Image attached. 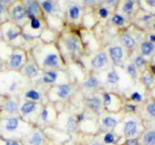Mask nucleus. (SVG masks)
Returning a JSON list of instances; mask_svg holds the SVG:
<instances>
[{"instance_id":"18","label":"nucleus","mask_w":155,"mask_h":145,"mask_svg":"<svg viewBox=\"0 0 155 145\" xmlns=\"http://www.w3.org/2000/svg\"><path fill=\"white\" fill-rule=\"evenodd\" d=\"M119 113V112H118ZM118 113H108V112L103 111L101 114V122L102 126L107 128H112L116 127L120 121L116 117V115Z\"/></svg>"},{"instance_id":"21","label":"nucleus","mask_w":155,"mask_h":145,"mask_svg":"<svg viewBox=\"0 0 155 145\" xmlns=\"http://www.w3.org/2000/svg\"><path fill=\"white\" fill-rule=\"evenodd\" d=\"M24 97L25 98L26 100H29V101H36V102L44 103L42 101L43 99V94L41 92L39 89H35L33 87H30L29 86L24 92L23 93Z\"/></svg>"},{"instance_id":"42","label":"nucleus","mask_w":155,"mask_h":145,"mask_svg":"<svg viewBox=\"0 0 155 145\" xmlns=\"http://www.w3.org/2000/svg\"><path fill=\"white\" fill-rule=\"evenodd\" d=\"M18 1V0H0V3L5 8H8L14 4H15Z\"/></svg>"},{"instance_id":"37","label":"nucleus","mask_w":155,"mask_h":145,"mask_svg":"<svg viewBox=\"0 0 155 145\" xmlns=\"http://www.w3.org/2000/svg\"><path fill=\"white\" fill-rule=\"evenodd\" d=\"M130 100L133 101V102H141L143 100V97H142V95L139 92H134L130 95Z\"/></svg>"},{"instance_id":"48","label":"nucleus","mask_w":155,"mask_h":145,"mask_svg":"<svg viewBox=\"0 0 155 145\" xmlns=\"http://www.w3.org/2000/svg\"><path fill=\"white\" fill-rule=\"evenodd\" d=\"M90 145H104V143H101V142H98V141H95L94 143H91Z\"/></svg>"},{"instance_id":"50","label":"nucleus","mask_w":155,"mask_h":145,"mask_svg":"<svg viewBox=\"0 0 155 145\" xmlns=\"http://www.w3.org/2000/svg\"><path fill=\"white\" fill-rule=\"evenodd\" d=\"M0 37H1V38H2V33H1V28H0Z\"/></svg>"},{"instance_id":"49","label":"nucleus","mask_w":155,"mask_h":145,"mask_svg":"<svg viewBox=\"0 0 155 145\" xmlns=\"http://www.w3.org/2000/svg\"><path fill=\"white\" fill-rule=\"evenodd\" d=\"M153 27H154V30H155V22L154 23V24H153Z\"/></svg>"},{"instance_id":"10","label":"nucleus","mask_w":155,"mask_h":145,"mask_svg":"<svg viewBox=\"0 0 155 145\" xmlns=\"http://www.w3.org/2000/svg\"><path fill=\"white\" fill-rule=\"evenodd\" d=\"M8 18L12 20V22L20 27L21 25H24L23 24H26L27 20L29 21L27 11H26L24 6L23 5L22 2H18V1L15 4L8 8Z\"/></svg>"},{"instance_id":"3","label":"nucleus","mask_w":155,"mask_h":145,"mask_svg":"<svg viewBox=\"0 0 155 145\" xmlns=\"http://www.w3.org/2000/svg\"><path fill=\"white\" fill-rule=\"evenodd\" d=\"M13 48V51L5 62V68L8 71L21 72L28 60L29 54L22 47Z\"/></svg>"},{"instance_id":"31","label":"nucleus","mask_w":155,"mask_h":145,"mask_svg":"<svg viewBox=\"0 0 155 145\" xmlns=\"http://www.w3.org/2000/svg\"><path fill=\"white\" fill-rule=\"evenodd\" d=\"M145 145H155V131H148L144 137Z\"/></svg>"},{"instance_id":"17","label":"nucleus","mask_w":155,"mask_h":145,"mask_svg":"<svg viewBox=\"0 0 155 145\" xmlns=\"http://www.w3.org/2000/svg\"><path fill=\"white\" fill-rule=\"evenodd\" d=\"M119 41L127 51H133L137 45L134 37L127 32H120L119 33Z\"/></svg>"},{"instance_id":"28","label":"nucleus","mask_w":155,"mask_h":145,"mask_svg":"<svg viewBox=\"0 0 155 145\" xmlns=\"http://www.w3.org/2000/svg\"><path fill=\"white\" fill-rule=\"evenodd\" d=\"M43 136L39 131H36L33 133L32 137L29 140V143L30 145H42L43 143Z\"/></svg>"},{"instance_id":"15","label":"nucleus","mask_w":155,"mask_h":145,"mask_svg":"<svg viewBox=\"0 0 155 145\" xmlns=\"http://www.w3.org/2000/svg\"><path fill=\"white\" fill-rule=\"evenodd\" d=\"M21 72L30 81L40 76L42 73L30 54H29L28 60L21 69Z\"/></svg>"},{"instance_id":"45","label":"nucleus","mask_w":155,"mask_h":145,"mask_svg":"<svg viewBox=\"0 0 155 145\" xmlns=\"http://www.w3.org/2000/svg\"><path fill=\"white\" fill-rule=\"evenodd\" d=\"M5 145H21V144L19 143V142L17 141V140H8L7 141L5 142Z\"/></svg>"},{"instance_id":"34","label":"nucleus","mask_w":155,"mask_h":145,"mask_svg":"<svg viewBox=\"0 0 155 145\" xmlns=\"http://www.w3.org/2000/svg\"><path fill=\"white\" fill-rule=\"evenodd\" d=\"M98 14L103 19H106L110 15V11L105 6H101L98 9Z\"/></svg>"},{"instance_id":"11","label":"nucleus","mask_w":155,"mask_h":145,"mask_svg":"<svg viewBox=\"0 0 155 145\" xmlns=\"http://www.w3.org/2000/svg\"><path fill=\"white\" fill-rule=\"evenodd\" d=\"M126 50L120 44L110 45L107 49V54L114 66L124 67V60L126 58Z\"/></svg>"},{"instance_id":"33","label":"nucleus","mask_w":155,"mask_h":145,"mask_svg":"<svg viewBox=\"0 0 155 145\" xmlns=\"http://www.w3.org/2000/svg\"><path fill=\"white\" fill-rule=\"evenodd\" d=\"M135 66L138 68H142L145 66V59L144 58V56L142 54L140 55H137L134 59V63Z\"/></svg>"},{"instance_id":"35","label":"nucleus","mask_w":155,"mask_h":145,"mask_svg":"<svg viewBox=\"0 0 155 145\" xmlns=\"http://www.w3.org/2000/svg\"><path fill=\"white\" fill-rule=\"evenodd\" d=\"M101 4H104L108 8H114V9H117L118 4L120 2V0H101Z\"/></svg>"},{"instance_id":"27","label":"nucleus","mask_w":155,"mask_h":145,"mask_svg":"<svg viewBox=\"0 0 155 145\" xmlns=\"http://www.w3.org/2000/svg\"><path fill=\"white\" fill-rule=\"evenodd\" d=\"M112 24L117 27H123L125 24L126 18L120 14H114L110 18Z\"/></svg>"},{"instance_id":"40","label":"nucleus","mask_w":155,"mask_h":145,"mask_svg":"<svg viewBox=\"0 0 155 145\" xmlns=\"http://www.w3.org/2000/svg\"><path fill=\"white\" fill-rule=\"evenodd\" d=\"M147 112L152 117H155V103H149L146 107Z\"/></svg>"},{"instance_id":"8","label":"nucleus","mask_w":155,"mask_h":145,"mask_svg":"<svg viewBox=\"0 0 155 145\" xmlns=\"http://www.w3.org/2000/svg\"><path fill=\"white\" fill-rule=\"evenodd\" d=\"M0 28H1L2 37L4 39L5 43L8 44L12 48L18 47L16 41H18L21 36L23 37L21 27L12 22V24L8 26L7 27H5V29L2 28L1 27Z\"/></svg>"},{"instance_id":"22","label":"nucleus","mask_w":155,"mask_h":145,"mask_svg":"<svg viewBox=\"0 0 155 145\" xmlns=\"http://www.w3.org/2000/svg\"><path fill=\"white\" fill-rule=\"evenodd\" d=\"M135 6H136L135 0H124V2L120 0L117 8H120L121 13L124 17H131L134 14Z\"/></svg>"},{"instance_id":"14","label":"nucleus","mask_w":155,"mask_h":145,"mask_svg":"<svg viewBox=\"0 0 155 145\" xmlns=\"http://www.w3.org/2000/svg\"><path fill=\"white\" fill-rule=\"evenodd\" d=\"M22 3L27 11L29 21L35 18L40 20L43 18L44 12L38 0H23Z\"/></svg>"},{"instance_id":"1","label":"nucleus","mask_w":155,"mask_h":145,"mask_svg":"<svg viewBox=\"0 0 155 145\" xmlns=\"http://www.w3.org/2000/svg\"><path fill=\"white\" fill-rule=\"evenodd\" d=\"M30 54L42 72L48 70H66L63 54L58 45L54 42H39L32 49Z\"/></svg>"},{"instance_id":"29","label":"nucleus","mask_w":155,"mask_h":145,"mask_svg":"<svg viewBox=\"0 0 155 145\" xmlns=\"http://www.w3.org/2000/svg\"><path fill=\"white\" fill-rule=\"evenodd\" d=\"M125 71L127 75L133 79H136L138 76L137 72V67L135 66L133 63H130L126 66Z\"/></svg>"},{"instance_id":"26","label":"nucleus","mask_w":155,"mask_h":145,"mask_svg":"<svg viewBox=\"0 0 155 145\" xmlns=\"http://www.w3.org/2000/svg\"><path fill=\"white\" fill-rule=\"evenodd\" d=\"M80 12H81V10L78 5H71L68 10L70 18L73 21H77L80 18Z\"/></svg>"},{"instance_id":"44","label":"nucleus","mask_w":155,"mask_h":145,"mask_svg":"<svg viewBox=\"0 0 155 145\" xmlns=\"http://www.w3.org/2000/svg\"><path fill=\"white\" fill-rule=\"evenodd\" d=\"M126 144L127 145H139V141L136 138L127 139L126 140Z\"/></svg>"},{"instance_id":"25","label":"nucleus","mask_w":155,"mask_h":145,"mask_svg":"<svg viewBox=\"0 0 155 145\" xmlns=\"http://www.w3.org/2000/svg\"><path fill=\"white\" fill-rule=\"evenodd\" d=\"M77 125H78V122L77 120L76 116H73L72 114L70 115L66 120V124H65V127L66 129L69 131H74L77 129Z\"/></svg>"},{"instance_id":"46","label":"nucleus","mask_w":155,"mask_h":145,"mask_svg":"<svg viewBox=\"0 0 155 145\" xmlns=\"http://www.w3.org/2000/svg\"><path fill=\"white\" fill-rule=\"evenodd\" d=\"M147 4L152 8H155V0H146Z\"/></svg>"},{"instance_id":"23","label":"nucleus","mask_w":155,"mask_h":145,"mask_svg":"<svg viewBox=\"0 0 155 145\" xmlns=\"http://www.w3.org/2000/svg\"><path fill=\"white\" fill-rule=\"evenodd\" d=\"M138 131L137 122L133 119L125 121L124 126V133L125 136L130 137L136 135Z\"/></svg>"},{"instance_id":"6","label":"nucleus","mask_w":155,"mask_h":145,"mask_svg":"<svg viewBox=\"0 0 155 145\" xmlns=\"http://www.w3.org/2000/svg\"><path fill=\"white\" fill-rule=\"evenodd\" d=\"M104 111L118 113L123 110V100L119 94L112 92H104L101 95Z\"/></svg>"},{"instance_id":"47","label":"nucleus","mask_w":155,"mask_h":145,"mask_svg":"<svg viewBox=\"0 0 155 145\" xmlns=\"http://www.w3.org/2000/svg\"><path fill=\"white\" fill-rule=\"evenodd\" d=\"M150 41L153 43H155V35H151L150 36Z\"/></svg>"},{"instance_id":"38","label":"nucleus","mask_w":155,"mask_h":145,"mask_svg":"<svg viewBox=\"0 0 155 145\" xmlns=\"http://www.w3.org/2000/svg\"><path fill=\"white\" fill-rule=\"evenodd\" d=\"M8 17V8L0 3V21H5V17Z\"/></svg>"},{"instance_id":"39","label":"nucleus","mask_w":155,"mask_h":145,"mask_svg":"<svg viewBox=\"0 0 155 145\" xmlns=\"http://www.w3.org/2000/svg\"><path fill=\"white\" fill-rule=\"evenodd\" d=\"M83 2L85 5L90 6V7L101 5V0H83Z\"/></svg>"},{"instance_id":"4","label":"nucleus","mask_w":155,"mask_h":145,"mask_svg":"<svg viewBox=\"0 0 155 145\" xmlns=\"http://www.w3.org/2000/svg\"><path fill=\"white\" fill-rule=\"evenodd\" d=\"M61 47L59 46L60 49H64L67 53L73 57H77L82 51V42L80 37L74 33L66 34L61 39Z\"/></svg>"},{"instance_id":"41","label":"nucleus","mask_w":155,"mask_h":145,"mask_svg":"<svg viewBox=\"0 0 155 145\" xmlns=\"http://www.w3.org/2000/svg\"><path fill=\"white\" fill-rule=\"evenodd\" d=\"M114 134H112L110 132L107 133L104 137V141L105 143H112L114 142Z\"/></svg>"},{"instance_id":"12","label":"nucleus","mask_w":155,"mask_h":145,"mask_svg":"<svg viewBox=\"0 0 155 145\" xmlns=\"http://www.w3.org/2000/svg\"><path fill=\"white\" fill-rule=\"evenodd\" d=\"M84 104L88 111L94 115H100L104 111V106L101 96L95 94L89 95L84 99Z\"/></svg>"},{"instance_id":"43","label":"nucleus","mask_w":155,"mask_h":145,"mask_svg":"<svg viewBox=\"0 0 155 145\" xmlns=\"http://www.w3.org/2000/svg\"><path fill=\"white\" fill-rule=\"evenodd\" d=\"M151 20H152V17L150 14H145L141 18V21H143L145 24H149L151 23Z\"/></svg>"},{"instance_id":"19","label":"nucleus","mask_w":155,"mask_h":145,"mask_svg":"<svg viewBox=\"0 0 155 145\" xmlns=\"http://www.w3.org/2000/svg\"><path fill=\"white\" fill-rule=\"evenodd\" d=\"M121 81V73L119 72L117 66H114L113 67L106 72L105 76V84L108 85H117Z\"/></svg>"},{"instance_id":"13","label":"nucleus","mask_w":155,"mask_h":145,"mask_svg":"<svg viewBox=\"0 0 155 145\" xmlns=\"http://www.w3.org/2000/svg\"><path fill=\"white\" fill-rule=\"evenodd\" d=\"M110 62V58L107 52L99 51L92 57L90 63L93 72H101L107 69V66Z\"/></svg>"},{"instance_id":"16","label":"nucleus","mask_w":155,"mask_h":145,"mask_svg":"<svg viewBox=\"0 0 155 145\" xmlns=\"http://www.w3.org/2000/svg\"><path fill=\"white\" fill-rule=\"evenodd\" d=\"M101 81L98 77L97 74L92 73L90 74L86 79L83 81L82 84L83 89L86 91H90L92 92V95L94 94V92L98 90L100 88H101Z\"/></svg>"},{"instance_id":"36","label":"nucleus","mask_w":155,"mask_h":145,"mask_svg":"<svg viewBox=\"0 0 155 145\" xmlns=\"http://www.w3.org/2000/svg\"><path fill=\"white\" fill-rule=\"evenodd\" d=\"M30 27H31L33 30H39V28L41 27V21L40 19L37 18H33V19L30 20Z\"/></svg>"},{"instance_id":"32","label":"nucleus","mask_w":155,"mask_h":145,"mask_svg":"<svg viewBox=\"0 0 155 145\" xmlns=\"http://www.w3.org/2000/svg\"><path fill=\"white\" fill-rule=\"evenodd\" d=\"M142 82L147 87H151L154 83V76L151 73H145L142 78Z\"/></svg>"},{"instance_id":"20","label":"nucleus","mask_w":155,"mask_h":145,"mask_svg":"<svg viewBox=\"0 0 155 145\" xmlns=\"http://www.w3.org/2000/svg\"><path fill=\"white\" fill-rule=\"evenodd\" d=\"M22 120V118L17 116L5 117V119H4V120H3V122H4L3 127H4L5 130L8 132H13L19 128L20 122Z\"/></svg>"},{"instance_id":"30","label":"nucleus","mask_w":155,"mask_h":145,"mask_svg":"<svg viewBox=\"0 0 155 145\" xmlns=\"http://www.w3.org/2000/svg\"><path fill=\"white\" fill-rule=\"evenodd\" d=\"M42 11L46 14H51L54 11V5L50 0H43L40 3Z\"/></svg>"},{"instance_id":"24","label":"nucleus","mask_w":155,"mask_h":145,"mask_svg":"<svg viewBox=\"0 0 155 145\" xmlns=\"http://www.w3.org/2000/svg\"><path fill=\"white\" fill-rule=\"evenodd\" d=\"M155 45L151 41H145L141 45V53L142 56H150L154 51Z\"/></svg>"},{"instance_id":"9","label":"nucleus","mask_w":155,"mask_h":145,"mask_svg":"<svg viewBox=\"0 0 155 145\" xmlns=\"http://www.w3.org/2000/svg\"><path fill=\"white\" fill-rule=\"evenodd\" d=\"M45 103L36 102V101L26 100L19 107V113L23 119L36 116L38 119L41 110ZM26 121V120H25Z\"/></svg>"},{"instance_id":"2","label":"nucleus","mask_w":155,"mask_h":145,"mask_svg":"<svg viewBox=\"0 0 155 145\" xmlns=\"http://www.w3.org/2000/svg\"><path fill=\"white\" fill-rule=\"evenodd\" d=\"M74 93V86L71 82L51 85L47 89L46 98L48 102L57 104L70 99Z\"/></svg>"},{"instance_id":"5","label":"nucleus","mask_w":155,"mask_h":145,"mask_svg":"<svg viewBox=\"0 0 155 145\" xmlns=\"http://www.w3.org/2000/svg\"><path fill=\"white\" fill-rule=\"evenodd\" d=\"M68 78L66 70H48L42 72L39 80L49 88L51 85L71 82Z\"/></svg>"},{"instance_id":"7","label":"nucleus","mask_w":155,"mask_h":145,"mask_svg":"<svg viewBox=\"0 0 155 145\" xmlns=\"http://www.w3.org/2000/svg\"><path fill=\"white\" fill-rule=\"evenodd\" d=\"M19 97L11 96V95H2L0 103V111L3 114L8 116L20 115L19 113Z\"/></svg>"}]
</instances>
